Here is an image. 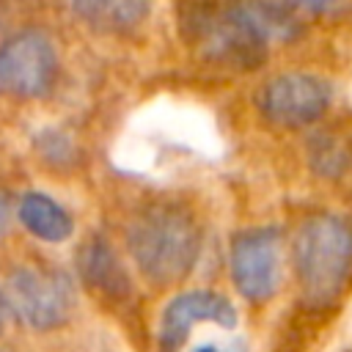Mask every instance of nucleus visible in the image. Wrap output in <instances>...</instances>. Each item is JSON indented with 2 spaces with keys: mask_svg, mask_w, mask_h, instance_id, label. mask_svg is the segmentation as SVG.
<instances>
[{
  "mask_svg": "<svg viewBox=\"0 0 352 352\" xmlns=\"http://www.w3.org/2000/svg\"><path fill=\"white\" fill-rule=\"evenodd\" d=\"M187 28L206 58L245 69L264 60L267 41L297 33L294 16L272 0H204L190 11Z\"/></svg>",
  "mask_w": 352,
  "mask_h": 352,
  "instance_id": "f257e3e1",
  "label": "nucleus"
},
{
  "mask_svg": "<svg viewBox=\"0 0 352 352\" xmlns=\"http://www.w3.org/2000/svg\"><path fill=\"white\" fill-rule=\"evenodd\" d=\"M126 248L151 283L168 286L195 267L201 256V231L187 209L176 204H154L132 220Z\"/></svg>",
  "mask_w": 352,
  "mask_h": 352,
  "instance_id": "f03ea898",
  "label": "nucleus"
},
{
  "mask_svg": "<svg viewBox=\"0 0 352 352\" xmlns=\"http://www.w3.org/2000/svg\"><path fill=\"white\" fill-rule=\"evenodd\" d=\"M294 272L311 308L336 305L352 283V223L338 214L308 217L294 236Z\"/></svg>",
  "mask_w": 352,
  "mask_h": 352,
  "instance_id": "7ed1b4c3",
  "label": "nucleus"
},
{
  "mask_svg": "<svg viewBox=\"0 0 352 352\" xmlns=\"http://www.w3.org/2000/svg\"><path fill=\"white\" fill-rule=\"evenodd\" d=\"M8 311L30 330L63 327L77 305L74 283L60 270L47 267H19L6 280Z\"/></svg>",
  "mask_w": 352,
  "mask_h": 352,
  "instance_id": "20e7f679",
  "label": "nucleus"
},
{
  "mask_svg": "<svg viewBox=\"0 0 352 352\" xmlns=\"http://www.w3.org/2000/svg\"><path fill=\"white\" fill-rule=\"evenodd\" d=\"M55 72L58 55L41 30H22L0 47V88L14 96H44Z\"/></svg>",
  "mask_w": 352,
  "mask_h": 352,
  "instance_id": "39448f33",
  "label": "nucleus"
},
{
  "mask_svg": "<svg viewBox=\"0 0 352 352\" xmlns=\"http://www.w3.org/2000/svg\"><path fill=\"white\" fill-rule=\"evenodd\" d=\"M231 278L248 302H267L280 278V236L275 228H248L231 242Z\"/></svg>",
  "mask_w": 352,
  "mask_h": 352,
  "instance_id": "423d86ee",
  "label": "nucleus"
},
{
  "mask_svg": "<svg viewBox=\"0 0 352 352\" xmlns=\"http://www.w3.org/2000/svg\"><path fill=\"white\" fill-rule=\"evenodd\" d=\"M330 104V85L322 77L292 72L270 80L261 91L258 107L267 121L278 126L314 124Z\"/></svg>",
  "mask_w": 352,
  "mask_h": 352,
  "instance_id": "0eeeda50",
  "label": "nucleus"
},
{
  "mask_svg": "<svg viewBox=\"0 0 352 352\" xmlns=\"http://www.w3.org/2000/svg\"><path fill=\"white\" fill-rule=\"evenodd\" d=\"M201 322L234 327L236 324V308L231 305L228 297L209 292V289H190V292L176 294L162 308V316H160V333H157L160 349L162 352H179L187 344L192 327Z\"/></svg>",
  "mask_w": 352,
  "mask_h": 352,
  "instance_id": "6e6552de",
  "label": "nucleus"
},
{
  "mask_svg": "<svg viewBox=\"0 0 352 352\" xmlns=\"http://www.w3.org/2000/svg\"><path fill=\"white\" fill-rule=\"evenodd\" d=\"M77 270H80L82 283L94 294H99L104 300L121 302L132 292L129 278H126V270L121 267L116 250L102 236H91L80 248V253H77Z\"/></svg>",
  "mask_w": 352,
  "mask_h": 352,
  "instance_id": "1a4fd4ad",
  "label": "nucleus"
},
{
  "mask_svg": "<svg viewBox=\"0 0 352 352\" xmlns=\"http://www.w3.org/2000/svg\"><path fill=\"white\" fill-rule=\"evenodd\" d=\"M19 223L44 242H63L74 231L72 214L47 192H25L16 206Z\"/></svg>",
  "mask_w": 352,
  "mask_h": 352,
  "instance_id": "9d476101",
  "label": "nucleus"
},
{
  "mask_svg": "<svg viewBox=\"0 0 352 352\" xmlns=\"http://www.w3.org/2000/svg\"><path fill=\"white\" fill-rule=\"evenodd\" d=\"M72 8L94 30L129 33L146 19L148 0H72Z\"/></svg>",
  "mask_w": 352,
  "mask_h": 352,
  "instance_id": "9b49d317",
  "label": "nucleus"
},
{
  "mask_svg": "<svg viewBox=\"0 0 352 352\" xmlns=\"http://www.w3.org/2000/svg\"><path fill=\"white\" fill-rule=\"evenodd\" d=\"M8 223H11V206H8L6 195L0 192V239H3V234L8 231Z\"/></svg>",
  "mask_w": 352,
  "mask_h": 352,
  "instance_id": "f8f14e48",
  "label": "nucleus"
},
{
  "mask_svg": "<svg viewBox=\"0 0 352 352\" xmlns=\"http://www.w3.org/2000/svg\"><path fill=\"white\" fill-rule=\"evenodd\" d=\"M294 3H300V6H305V8H311V11H324V8H330L336 0H294Z\"/></svg>",
  "mask_w": 352,
  "mask_h": 352,
  "instance_id": "ddd939ff",
  "label": "nucleus"
},
{
  "mask_svg": "<svg viewBox=\"0 0 352 352\" xmlns=\"http://www.w3.org/2000/svg\"><path fill=\"white\" fill-rule=\"evenodd\" d=\"M6 311H8V305H6V294H3V289H0V333H3V327H6Z\"/></svg>",
  "mask_w": 352,
  "mask_h": 352,
  "instance_id": "4468645a",
  "label": "nucleus"
},
{
  "mask_svg": "<svg viewBox=\"0 0 352 352\" xmlns=\"http://www.w3.org/2000/svg\"><path fill=\"white\" fill-rule=\"evenodd\" d=\"M192 352H223L220 346H214V344H201V346H195Z\"/></svg>",
  "mask_w": 352,
  "mask_h": 352,
  "instance_id": "2eb2a0df",
  "label": "nucleus"
},
{
  "mask_svg": "<svg viewBox=\"0 0 352 352\" xmlns=\"http://www.w3.org/2000/svg\"><path fill=\"white\" fill-rule=\"evenodd\" d=\"M226 352H248V349H245V344H242V341H236V344H231Z\"/></svg>",
  "mask_w": 352,
  "mask_h": 352,
  "instance_id": "dca6fc26",
  "label": "nucleus"
}]
</instances>
